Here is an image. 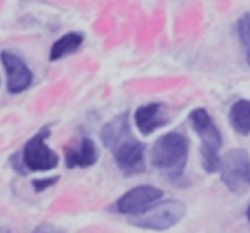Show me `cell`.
Masks as SVG:
<instances>
[{
    "mask_svg": "<svg viewBox=\"0 0 250 233\" xmlns=\"http://www.w3.org/2000/svg\"><path fill=\"white\" fill-rule=\"evenodd\" d=\"M57 180H59V177L36 178V180H33V187H35L36 192H43V191H46V189L53 187V185L57 184Z\"/></svg>",
    "mask_w": 250,
    "mask_h": 233,
    "instance_id": "obj_15",
    "label": "cell"
},
{
    "mask_svg": "<svg viewBox=\"0 0 250 233\" xmlns=\"http://www.w3.org/2000/svg\"><path fill=\"white\" fill-rule=\"evenodd\" d=\"M236 31H238L240 43L243 46V53H245V60L250 67V12L240 16L236 21Z\"/></svg>",
    "mask_w": 250,
    "mask_h": 233,
    "instance_id": "obj_14",
    "label": "cell"
},
{
    "mask_svg": "<svg viewBox=\"0 0 250 233\" xmlns=\"http://www.w3.org/2000/svg\"><path fill=\"white\" fill-rule=\"evenodd\" d=\"M134 120L143 136H149V134L156 132L158 129L165 127L168 124V117L165 113V105L163 103H147L143 105L136 110L134 113Z\"/></svg>",
    "mask_w": 250,
    "mask_h": 233,
    "instance_id": "obj_9",
    "label": "cell"
},
{
    "mask_svg": "<svg viewBox=\"0 0 250 233\" xmlns=\"http://www.w3.org/2000/svg\"><path fill=\"white\" fill-rule=\"evenodd\" d=\"M50 137V126L40 129L28 143L24 144V149L19 154L24 163L26 170L29 171H50L57 168L59 156L55 151L50 149L46 139Z\"/></svg>",
    "mask_w": 250,
    "mask_h": 233,
    "instance_id": "obj_4",
    "label": "cell"
},
{
    "mask_svg": "<svg viewBox=\"0 0 250 233\" xmlns=\"http://www.w3.org/2000/svg\"><path fill=\"white\" fill-rule=\"evenodd\" d=\"M33 233H63V232L60 228H57V226L50 225V223H42V225H38L33 230Z\"/></svg>",
    "mask_w": 250,
    "mask_h": 233,
    "instance_id": "obj_16",
    "label": "cell"
},
{
    "mask_svg": "<svg viewBox=\"0 0 250 233\" xmlns=\"http://www.w3.org/2000/svg\"><path fill=\"white\" fill-rule=\"evenodd\" d=\"M190 143L182 132L163 134L151 148V165L168 180H180L188 161Z\"/></svg>",
    "mask_w": 250,
    "mask_h": 233,
    "instance_id": "obj_1",
    "label": "cell"
},
{
    "mask_svg": "<svg viewBox=\"0 0 250 233\" xmlns=\"http://www.w3.org/2000/svg\"><path fill=\"white\" fill-rule=\"evenodd\" d=\"M115 163H117L118 170L125 177H132V175H141L146 171V144L137 141L132 132H129L125 137H122L113 148Z\"/></svg>",
    "mask_w": 250,
    "mask_h": 233,
    "instance_id": "obj_6",
    "label": "cell"
},
{
    "mask_svg": "<svg viewBox=\"0 0 250 233\" xmlns=\"http://www.w3.org/2000/svg\"><path fill=\"white\" fill-rule=\"evenodd\" d=\"M83 42H84V35L77 31L67 33V35L60 36L52 45V48H50V60L52 62L53 60H60L63 57L70 55V53L77 52L79 46L83 45Z\"/></svg>",
    "mask_w": 250,
    "mask_h": 233,
    "instance_id": "obj_12",
    "label": "cell"
},
{
    "mask_svg": "<svg viewBox=\"0 0 250 233\" xmlns=\"http://www.w3.org/2000/svg\"><path fill=\"white\" fill-rule=\"evenodd\" d=\"M185 212H187V209H185L184 202L177 201V199H168V201L158 202L153 209L144 212L139 218H134L132 225H136L137 228L163 232V230L178 225L184 219Z\"/></svg>",
    "mask_w": 250,
    "mask_h": 233,
    "instance_id": "obj_5",
    "label": "cell"
},
{
    "mask_svg": "<svg viewBox=\"0 0 250 233\" xmlns=\"http://www.w3.org/2000/svg\"><path fill=\"white\" fill-rule=\"evenodd\" d=\"M223 184L233 194H243L250 189V158L245 149H231L221 160Z\"/></svg>",
    "mask_w": 250,
    "mask_h": 233,
    "instance_id": "obj_3",
    "label": "cell"
},
{
    "mask_svg": "<svg viewBox=\"0 0 250 233\" xmlns=\"http://www.w3.org/2000/svg\"><path fill=\"white\" fill-rule=\"evenodd\" d=\"M161 197H163V191L160 187L149 184L137 185L129 192H125L122 197H118V201L115 202V211L120 214L139 218L144 212L153 209L158 202H161Z\"/></svg>",
    "mask_w": 250,
    "mask_h": 233,
    "instance_id": "obj_7",
    "label": "cell"
},
{
    "mask_svg": "<svg viewBox=\"0 0 250 233\" xmlns=\"http://www.w3.org/2000/svg\"><path fill=\"white\" fill-rule=\"evenodd\" d=\"M229 124L240 136L250 134V100H238L229 108Z\"/></svg>",
    "mask_w": 250,
    "mask_h": 233,
    "instance_id": "obj_13",
    "label": "cell"
},
{
    "mask_svg": "<svg viewBox=\"0 0 250 233\" xmlns=\"http://www.w3.org/2000/svg\"><path fill=\"white\" fill-rule=\"evenodd\" d=\"M129 132H132L130 122H129V113L124 111V113L117 115L115 119H111L110 122H106L101 127L100 137H101V143L111 149L122 137H125Z\"/></svg>",
    "mask_w": 250,
    "mask_h": 233,
    "instance_id": "obj_11",
    "label": "cell"
},
{
    "mask_svg": "<svg viewBox=\"0 0 250 233\" xmlns=\"http://www.w3.org/2000/svg\"><path fill=\"white\" fill-rule=\"evenodd\" d=\"M2 65L7 76V91L11 94H19L33 84V70L29 65L11 50L2 52Z\"/></svg>",
    "mask_w": 250,
    "mask_h": 233,
    "instance_id": "obj_8",
    "label": "cell"
},
{
    "mask_svg": "<svg viewBox=\"0 0 250 233\" xmlns=\"http://www.w3.org/2000/svg\"><path fill=\"white\" fill-rule=\"evenodd\" d=\"M192 129L195 130L197 137L201 139V156H202V168L208 173H216L221 168V160L219 158V149H221L223 137L219 132L218 126L214 124L209 111L204 108H197L188 117Z\"/></svg>",
    "mask_w": 250,
    "mask_h": 233,
    "instance_id": "obj_2",
    "label": "cell"
},
{
    "mask_svg": "<svg viewBox=\"0 0 250 233\" xmlns=\"http://www.w3.org/2000/svg\"><path fill=\"white\" fill-rule=\"evenodd\" d=\"M245 216H247V219H249V225H250V206H249V208H247Z\"/></svg>",
    "mask_w": 250,
    "mask_h": 233,
    "instance_id": "obj_17",
    "label": "cell"
},
{
    "mask_svg": "<svg viewBox=\"0 0 250 233\" xmlns=\"http://www.w3.org/2000/svg\"><path fill=\"white\" fill-rule=\"evenodd\" d=\"M98 156H100V153H98L94 141L89 137H83L76 148H69L65 151V165L67 168H87L96 163Z\"/></svg>",
    "mask_w": 250,
    "mask_h": 233,
    "instance_id": "obj_10",
    "label": "cell"
}]
</instances>
